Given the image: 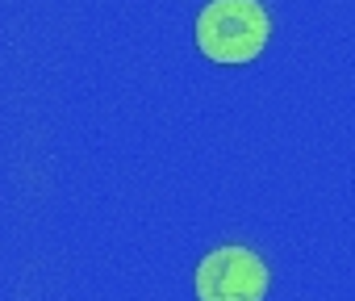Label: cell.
<instances>
[{
	"label": "cell",
	"instance_id": "obj_1",
	"mask_svg": "<svg viewBox=\"0 0 355 301\" xmlns=\"http://www.w3.org/2000/svg\"><path fill=\"white\" fill-rule=\"evenodd\" d=\"M268 34L272 22L259 0H209L197 17V46L214 63H251Z\"/></svg>",
	"mask_w": 355,
	"mask_h": 301
},
{
	"label": "cell",
	"instance_id": "obj_2",
	"mask_svg": "<svg viewBox=\"0 0 355 301\" xmlns=\"http://www.w3.org/2000/svg\"><path fill=\"white\" fill-rule=\"evenodd\" d=\"M268 264L247 247H218L197 268V297L201 301H263L268 293Z\"/></svg>",
	"mask_w": 355,
	"mask_h": 301
}]
</instances>
